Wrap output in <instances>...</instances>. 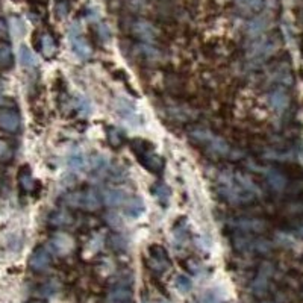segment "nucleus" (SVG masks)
<instances>
[{
  "label": "nucleus",
  "instance_id": "nucleus-1",
  "mask_svg": "<svg viewBox=\"0 0 303 303\" xmlns=\"http://www.w3.org/2000/svg\"><path fill=\"white\" fill-rule=\"evenodd\" d=\"M32 270L35 271H43L46 270L49 265H50V255L46 249H38L34 252V255L31 256V261H29Z\"/></svg>",
  "mask_w": 303,
  "mask_h": 303
},
{
  "label": "nucleus",
  "instance_id": "nucleus-2",
  "mask_svg": "<svg viewBox=\"0 0 303 303\" xmlns=\"http://www.w3.org/2000/svg\"><path fill=\"white\" fill-rule=\"evenodd\" d=\"M103 200H105V205H108L111 208L122 206L126 202V194L120 188H108L103 193Z\"/></svg>",
  "mask_w": 303,
  "mask_h": 303
},
{
  "label": "nucleus",
  "instance_id": "nucleus-3",
  "mask_svg": "<svg viewBox=\"0 0 303 303\" xmlns=\"http://www.w3.org/2000/svg\"><path fill=\"white\" fill-rule=\"evenodd\" d=\"M0 128L16 132L20 128V117L13 111H2L0 112Z\"/></svg>",
  "mask_w": 303,
  "mask_h": 303
},
{
  "label": "nucleus",
  "instance_id": "nucleus-4",
  "mask_svg": "<svg viewBox=\"0 0 303 303\" xmlns=\"http://www.w3.org/2000/svg\"><path fill=\"white\" fill-rule=\"evenodd\" d=\"M70 40H72V49H73L75 55L79 59H88L91 56V53H93L91 47H90V44L84 38L75 37V38H70Z\"/></svg>",
  "mask_w": 303,
  "mask_h": 303
},
{
  "label": "nucleus",
  "instance_id": "nucleus-5",
  "mask_svg": "<svg viewBox=\"0 0 303 303\" xmlns=\"http://www.w3.org/2000/svg\"><path fill=\"white\" fill-rule=\"evenodd\" d=\"M134 31L141 40L146 41H153V38L156 37V29L147 22H137L134 25Z\"/></svg>",
  "mask_w": 303,
  "mask_h": 303
},
{
  "label": "nucleus",
  "instance_id": "nucleus-6",
  "mask_svg": "<svg viewBox=\"0 0 303 303\" xmlns=\"http://www.w3.org/2000/svg\"><path fill=\"white\" fill-rule=\"evenodd\" d=\"M108 303H134V295L128 288H115L109 292Z\"/></svg>",
  "mask_w": 303,
  "mask_h": 303
},
{
  "label": "nucleus",
  "instance_id": "nucleus-7",
  "mask_svg": "<svg viewBox=\"0 0 303 303\" xmlns=\"http://www.w3.org/2000/svg\"><path fill=\"white\" fill-rule=\"evenodd\" d=\"M19 59H20V64L23 67H28V69L38 66L37 55L28 46H20V49H19Z\"/></svg>",
  "mask_w": 303,
  "mask_h": 303
},
{
  "label": "nucleus",
  "instance_id": "nucleus-8",
  "mask_svg": "<svg viewBox=\"0 0 303 303\" xmlns=\"http://www.w3.org/2000/svg\"><path fill=\"white\" fill-rule=\"evenodd\" d=\"M125 212H126V215L131 217V218H138V217L144 212V202H143V199L134 197V199L128 200L126 208H125Z\"/></svg>",
  "mask_w": 303,
  "mask_h": 303
},
{
  "label": "nucleus",
  "instance_id": "nucleus-9",
  "mask_svg": "<svg viewBox=\"0 0 303 303\" xmlns=\"http://www.w3.org/2000/svg\"><path fill=\"white\" fill-rule=\"evenodd\" d=\"M79 206L87 208V209H90V211L97 209V208L100 206V200H99L96 191L91 190V191H88V193H82V194H81V205H79Z\"/></svg>",
  "mask_w": 303,
  "mask_h": 303
},
{
  "label": "nucleus",
  "instance_id": "nucleus-10",
  "mask_svg": "<svg viewBox=\"0 0 303 303\" xmlns=\"http://www.w3.org/2000/svg\"><path fill=\"white\" fill-rule=\"evenodd\" d=\"M67 164H69V168H70V170H73V171H82V170H85V167H87V159H85V156H84L82 153L75 152V153H72V155L69 156Z\"/></svg>",
  "mask_w": 303,
  "mask_h": 303
},
{
  "label": "nucleus",
  "instance_id": "nucleus-11",
  "mask_svg": "<svg viewBox=\"0 0 303 303\" xmlns=\"http://www.w3.org/2000/svg\"><path fill=\"white\" fill-rule=\"evenodd\" d=\"M53 246H55V249L58 250V253L64 255V253L70 252V249L73 247V241H72V238L67 236V235H58V236H55V239H53Z\"/></svg>",
  "mask_w": 303,
  "mask_h": 303
},
{
  "label": "nucleus",
  "instance_id": "nucleus-12",
  "mask_svg": "<svg viewBox=\"0 0 303 303\" xmlns=\"http://www.w3.org/2000/svg\"><path fill=\"white\" fill-rule=\"evenodd\" d=\"M13 64V50L8 44L0 43V69H8Z\"/></svg>",
  "mask_w": 303,
  "mask_h": 303
},
{
  "label": "nucleus",
  "instance_id": "nucleus-13",
  "mask_svg": "<svg viewBox=\"0 0 303 303\" xmlns=\"http://www.w3.org/2000/svg\"><path fill=\"white\" fill-rule=\"evenodd\" d=\"M10 31H11L13 37L19 40V38H22L25 35L26 28H25V23L20 19L13 17V19H10Z\"/></svg>",
  "mask_w": 303,
  "mask_h": 303
},
{
  "label": "nucleus",
  "instance_id": "nucleus-14",
  "mask_svg": "<svg viewBox=\"0 0 303 303\" xmlns=\"http://www.w3.org/2000/svg\"><path fill=\"white\" fill-rule=\"evenodd\" d=\"M265 26H267V20L264 19V17H256V19H253L250 23H249V34L252 35V37H255V35H258V34H261L264 29H265Z\"/></svg>",
  "mask_w": 303,
  "mask_h": 303
},
{
  "label": "nucleus",
  "instance_id": "nucleus-15",
  "mask_svg": "<svg viewBox=\"0 0 303 303\" xmlns=\"http://www.w3.org/2000/svg\"><path fill=\"white\" fill-rule=\"evenodd\" d=\"M41 50L44 53V56H53L55 53V41L50 35H43V40H41Z\"/></svg>",
  "mask_w": 303,
  "mask_h": 303
},
{
  "label": "nucleus",
  "instance_id": "nucleus-16",
  "mask_svg": "<svg viewBox=\"0 0 303 303\" xmlns=\"http://www.w3.org/2000/svg\"><path fill=\"white\" fill-rule=\"evenodd\" d=\"M271 105L276 108V109H279V111H282L285 106H286V97H285V94L283 93H273L271 94Z\"/></svg>",
  "mask_w": 303,
  "mask_h": 303
},
{
  "label": "nucleus",
  "instance_id": "nucleus-17",
  "mask_svg": "<svg viewBox=\"0 0 303 303\" xmlns=\"http://www.w3.org/2000/svg\"><path fill=\"white\" fill-rule=\"evenodd\" d=\"M174 285L180 292H188L191 289V280L187 276H177L174 279Z\"/></svg>",
  "mask_w": 303,
  "mask_h": 303
},
{
  "label": "nucleus",
  "instance_id": "nucleus-18",
  "mask_svg": "<svg viewBox=\"0 0 303 303\" xmlns=\"http://www.w3.org/2000/svg\"><path fill=\"white\" fill-rule=\"evenodd\" d=\"M268 182H270V185H271L273 188H276V190H282L283 185H285V179H283L279 173H276V171H271V173L268 174Z\"/></svg>",
  "mask_w": 303,
  "mask_h": 303
},
{
  "label": "nucleus",
  "instance_id": "nucleus-19",
  "mask_svg": "<svg viewBox=\"0 0 303 303\" xmlns=\"http://www.w3.org/2000/svg\"><path fill=\"white\" fill-rule=\"evenodd\" d=\"M236 4L244 10H258L262 5V0H236Z\"/></svg>",
  "mask_w": 303,
  "mask_h": 303
},
{
  "label": "nucleus",
  "instance_id": "nucleus-20",
  "mask_svg": "<svg viewBox=\"0 0 303 303\" xmlns=\"http://www.w3.org/2000/svg\"><path fill=\"white\" fill-rule=\"evenodd\" d=\"M11 150L8 147V144L5 141H0V159H7L10 156Z\"/></svg>",
  "mask_w": 303,
  "mask_h": 303
},
{
  "label": "nucleus",
  "instance_id": "nucleus-21",
  "mask_svg": "<svg viewBox=\"0 0 303 303\" xmlns=\"http://www.w3.org/2000/svg\"><path fill=\"white\" fill-rule=\"evenodd\" d=\"M69 221H70V217L64 215V212H58V215H55V218H53V223H56V224L69 223Z\"/></svg>",
  "mask_w": 303,
  "mask_h": 303
},
{
  "label": "nucleus",
  "instance_id": "nucleus-22",
  "mask_svg": "<svg viewBox=\"0 0 303 303\" xmlns=\"http://www.w3.org/2000/svg\"><path fill=\"white\" fill-rule=\"evenodd\" d=\"M2 32H4V23L0 22V34H2Z\"/></svg>",
  "mask_w": 303,
  "mask_h": 303
},
{
  "label": "nucleus",
  "instance_id": "nucleus-23",
  "mask_svg": "<svg viewBox=\"0 0 303 303\" xmlns=\"http://www.w3.org/2000/svg\"><path fill=\"white\" fill-rule=\"evenodd\" d=\"M31 303H43V301H31Z\"/></svg>",
  "mask_w": 303,
  "mask_h": 303
},
{
  "label": "nucleus",
  "instance_id": "nucleus-24",
  "mask_svg": "<svg viewBox=\"0 0 303 303\" xmlns=\"http://www.w3.org/2000/svg\"><path fill=\"white\" fill-rule=\"evenodd\" d=\"M0 102H2V99H0Z\"/></svg>",
  "mask_w": 303,
  "mask_h": 303
}]
</instances>
